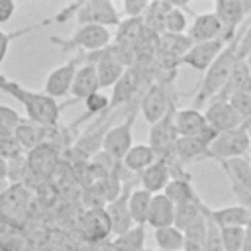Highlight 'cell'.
Returning <instances> with one entry per match:
<instances>
[{"label":"cell","instance_id":"6da1fadb","mask_svg":"<svg viewBox=\"0 0 251 251\" xmlns=\"http://www.w3.org/2000/svg\"><path fill=\"white\" fill-rule=\"evenodd\" d=\"M0 90H4L6 94L14 96L16 100H20V104L25 110V118L41 124V126H49L55 127L59 126V118H61V104L57 100H53L51 96H47L43 90L35 92V90H27L22 84L14 82L12 78L0 75Z\"/></svg>","mask_w":251,"mask_h":251},{"label":"cell","instance_id":"7a4b0ae2","mask_svg":"<svg viewBox=\"0 0 251 251\" xmlns=\"http://www.w3.org/2000/svg\"><path fill=\"white\" fill-rule=\"evenodd\" d=\"M237 41H239V33H237V37H235L231 43H227V45L224 47V51L218 55V59L206 69V73H204V76H202V82H200V86H198L196 98H194V108H196V110H198L204 102L214 100V98L218 96V92L226 86V82H227V78H229V75H231L235 63L239 61V59H237Z\"/></svg>","mask_w":251,"mask_h":251},{"label":"cell","instance_id":"3957f363","mask_svg":"<svg viewBox=\"0 0 251 251\" xmlns=\"http://www.w3.org/2000/svg\"><path fill=\"white\" fill-rule=\"evenodd\" d=\"M31 190L25 184H10L0 194V224L22 229L31 216Z\"/></svg>","mask_w":251,"mask_h":251},{"label":"cell","instance_id":"277c9868","mask_svg":"<svg viewBox=\"0 0 251 251\" xmlns=\"http://www.w3.org/2000/svg\"><path fill=\"white\" fill-rule=\"evenodd\" d=\"M173 106H175V98L171 96V80L151 82L139 100V112L151 126L163 120Z\"/></svg>","mask_w":251,"mask_h":251},{"label":"cell","instance_id":"5b68a950","mask_svg":"<svg viewBox=\"0 0 251 251\" xmlns=\"http://www.w3.org/2000/svg\"><path fill=\"white\" fill-rule=\"evenodd\" d=\"M137 114H139V108L129 110L127 116L124 118V122L108 127L106 133H104L102 151L108 153L118 163H122V159L126 157V153L133 145V122H135V116Z\"/></svg>","mask_w":251,"mask_h":251},{"label":"cell","instance_id":"8992f818","mask_svg":"<svg viewBox=\"0 0 251 251\" xmlns=\"http://www.w3.org/2000/svg\"><path fill=\"white\" fill-rule=\"evenodd\" d=\"M249 149H251V139L241 126L237 129L218 133L208 147V159H216L220 163V161H227L235 157H245Z\"/></svg>","mask_w":251,"mask_h":251},{"label":"cell","instance_id":"52a82bcc","mask_svg":"<svg viewBox=\"0 0 251 251\" xmlns=\"http://www.w3.org/2000/svg\"><path fill=\"white\" fill-rule=\"evenodd\" d=\"M51 41L61 45L63 49H84L86 53H92L110 45L112 31L102 25H76V29L69 39L51 37Z\"/></svg>","mask_w":251,"mask_h":251},{"label":"cell","instance_id":"ba28073f","mask_svg":"<svg viewBox=\"0 0 251 251\" xmlns=\"http://www.w3.org/2000/svg\"><path fill=\"white\" fill-rule=\"evenodd\" d=\"M175 112L176 106H173L167 116L163 120H159L157 124L151 126L149 129V147L153 149V153L157 155V159H165V161H176L175 159V143L178 139V133L175 129Z\"/></svg>","mask_w":251,"mask_h":251},{"label":"cell","instance_id":"9c48e42d","mask_svg":"<svg viewBox=\"0 0 251 251\" xmlns=\"http://www.w3.org/2000/svg\"><path fill=\"white\" fill-rule=\"evenodd\" d=\"M212 12L222 24L224 43H231L239 33L241 22L251 12V0H218Z\"/></svg>","mask_w":251,"mask_h":251},{"label":"cell","instance_id":"30bf717a","mask_svg":"<svg viewBox=\"0 0 251 251\" xmlns=\"http://www.w3.org/2000/svg\"><path fill=\"white\" fill-rule=\"evenodd\" d=\"M75 20L78 25H102L110 29V25L120 24V14L110 0H86L78 2Z\"/></svg>","mask_w":251,"mask_h":251},{"label":"cell","instance_id":"8fae6325","mask_svg":"<svg viewBox=\"0 0 251 251\" xmlns=\"http://www.w3.org/2000/svg\"><path fill=\"white\" fill-rule=\"evenodd\" d=\"M175 129L178 137H200L208 145L218 135L206 122L204 114L196 108H180L175 112Z\"/></svg>","mask_w":251,"mask_h":251},{"label":"cell","instance_id":"7c38bea8","mask_svg":"<svg viewBox=\"0 0 251 251\" xmlns=\"http://www.w3.org/2000/svg\"><path fill=\"white\" fill-rule=\"evenodd\" d=\"M59 155H61V147H57L53 143H45V145H39L33 151H29L25 155L29 176H33L39 182H47L55 175V171L61 163Z\"/></svg>","mask_w":251,"mask_h":251},{"label":"cell","instance_id":"4fadbf2b","mask_svg":"<svg viewBox=\"0 0 251 251\" xmlns=\"http://www.w3.org/2000/svg\"><path fill=\"white\" fill-rule=\"evenodd\" d=\"M141 78H143V67L131 65L126 69L122 78L112 86V96H110V110H116L131 100H141ZM108 110V112H110Z\"/></svg>","mask_w":251,"mask_h":251},{"label":"cell","instance_id":"5bb4252c","mask_svg":"<svg viewBox=\"0 0 251 251\" xmlns=\"http://www.w3.org/2000/svg\"><path fill=\"white\" fill-rule=\"evenodd\" d=\"M76 69H78V57L53 69L45 82H43V92L47 96H51L53 100H59L67 94H71V86H73V80H75V75H76Z\"/></svg>","mask_w":251,"mask_h":251},{"label":"cell","instance_id":"9a60e30c","mask_svg":"<svg viewBox=\"0 0 251 251\" xmlns=\"http://www.w3.org/2000/svg\"><path fill=\"white\" fill-rule=\"evenodd\" d=\"M227 43L224 39H214V41H204V43H194L188 53L180 59V65H186L198 73H206V69L218 59V55L224 51Z\"/></svg>","mask_w":251,"mask_h":251},{"label":"cell","instance_id":"2e32d148","mask_svg":"<svg viewBox=\"0 0 251 251\" xmlns=\"http://www.w3.org/2000/svg\"><path fill=\"white\" fill-rule=\"evenodd\" d=\"M204 118L208 122V126L216 131H229V129H237L243 126V120L239 118V114L229 106L227 100H212L210 106L204 112Z\"/></svg>","mask_w":251,"mask_h":251},{"label":"cell","instance_id":"e0dca14e","mask_svg":"<svg viewBox=\"0 0 251 251\" xmlns=\"http://www.w3.org/2000/svg\"><path fill=\"white\" fill-rule=\"evenodd\" d=\"M124 188L126 190H122L116 200H112V202H108L104 206L106 216H108V222H110V231L114 235H122V233H126L127 229H131L135 226L133 220H131V216H129V208H127V196L131 192L129 190L131 184H127Z\"/></svg>","mask_w":251,"mask_h":251},{"label":"cell","instance_id":"ac0fdd59","mask_svg":"<svg viewBox=\"0 0 251 251\" xmlns=\"http://www.w3.org/2000/svg\"><path fill=\"white\" fill-rule=\"evenodd\" d=\"M202 212L218 226V227H249L251 226V210L235 204V206H226L218 210H210L202 202Z\"/></svg>","mask_w":251,"mask_h":251},{"label":"cell","instance_id":"d6986e66","mask_svg":"<svg viewBox=\"0 0 251 251\" xmlns=\"http://www.w3.org/2000/svg\"><path fill=\"white\" fill-rule=\"evenodd\" d=\"M222 24L216 18L214 12H202L198 16H194L192 25L188 27V37L192 39V43H204V41H214V39H222Z\"/></svg>","mask_w":251,"mask_h":251},{"label":"cell","instance_id":"ffe728a7","mask_svg":"<svg viewBox=\"0 0 251 251\" xmlns=\"http://www.w3.org/2000/svg\"><path fill=\"white\" fill-rule=\"evenodd\" d=\"M173 173H171V163L165 159H157L151 167H147L143 173H139V184L143 190L151 194H161L165 186L171 182Z\"/></svg>","mask_w":251,"mask_h":251},{"label":"cell","instance_id":"44dd1931","mask_svg":"<svg viewBox=\"0 0 251 251\" xmlns=\"http://www.w3.org/2000/svg\"><path fill=\"white\" fill-rule=\"evenodd\" d=\"M98 90H100V82H98L96 67L94 65H78L73 86H71L73 100H82L84 102L88 96H92Z\"/></svg>","mask_w":251,"mask_h":251},{"label":"cell","instance_id":"7402d4cb","mask_svg":"<svg viewBox=\"0 0 251 251\" xmlns=\"http://www.w3.org/2000/svg\"><path fill=\"white\" fill-rule=\"evenodd\" d=\"M80 227H82V233L88 239H92V241H102V239H106L112 233L104 206H98V208L88 210L80 218Z\"/></svg>","mask_w":251,"mask_h":251},{"label":"cell","instance_id":"603a6c76","mask_svg":"<svg viewBox=\"0 0 251 251\" xmlns=\"http://www.w3.org/2000/svg\"><path fill=\"white\" fill-rule=\"evenodd\" d=\"M143 20L141 18H126L120 20L118 24V31L114 33V45L126 51H133L135 45L141 39L143 33Z\"/></svg>","mask_w":251,"mask_h":251},{"label":"cell","instance_id":"cb8c5ba5","mask_svg":"<svg viewBox=\"0 0 251 251\" xmlns=\"http://www.w3.org/2000/svg\"><path fill=\"white\" fill-rule=\"evenodd\" d=\"M173 222H175V204L163 192L153 194L149 216H147V226H151L153 229H161V227L173 226Z\"/></svg>","mask_w":251,"mask_h":251},{"label":"cell","instance_id":"d4e9b609","mask_svg":"<svg viewBox=\"0 0 251 251\" xmlns=\"http://www.w3.org/2000/svg\"><path fill=\"white\" fill-rule=\"evenodd\" d=\"M157 161V155L153 153V149L147 143H133L129 147V151L126 153V157L122 159V167L129 173H143L147 167H151Z\"/></svg>","mask_w":251,"mask_h":251},{"label":"cell","instance_id":"484cf974","mask_svg":"<svg viewBox=\"0 0 251 251\" xmlns=\"http://www.w3.org/2000/svg\"><path fill=\"white\" fill-rule=\"evenodd\" d=\"M220 167L226 171L231 184L251 192V163H249V157H235V159L220 161Z\"/></svg>","mask_w":251,"mask_h":251},{"label":"cell","instance_id":"4316f807","mask_svg":"<svg viewBox=\"0 0 251 251\" xmlns=\"http://www.w3.org/2000/svg\"><path fill=\"white\" fill-rule=\"evenodd\" d=\"M208 143L202 141L200 137H178L175 143V159L184 165L196 159L208 157Z\"/></svg>","mask_w":251,"mask_h":251},{"label":"cell","instance_id":"83f0119b","mask_svg":"<svg viewBox=\"0 0 251 251\" xmlns=\"http://www.w3.org/2000/svg\"><path fill=\"white\" fill-rule=\"evenodd\" d=\"M194 43L186 33H161L159 35V51L157 53L180 61L188 53V49Z\"/></svg>","mask_w":251,"mask_h":251},{"label":"cell","instance_id":"f1b7e54d","mask_svg":"<svg viewBox=\"0 0 251 251\" xmlns=\"http://www.w3.org/2000/svg\"><path fill=\"white\" fill-rule=\"evenodd\" d=\"M151 200L153 194L139 188H133L127 196V208H129V216L133 220L135 226H145L147 224V216H149V208H151Z\"/></svg>","mask_w":251,"mask_h":251},{"label":"cell","instance_id":"f546056e","mask_svg":"<svg viewBox=\"0 0 251 251\" xmlns=\"http://www.w3.org/2000/svg\"><path fill=\"white\" fill-rule=\"evenodd\" d=\"M145 226H133L122 235H116L110 241L112 251H145Z\"/></svg>","mask_w":251,"mask_h":251},{"label":"cell","instance_id":"4dcf8cb0","mask_svg":"<svg viewBox=\"0 0 251 251\" xmlns=\"http://www.w3.org/2000/svg\"><path fill=\"white\" fill-rule=\"evenodd\" d=\"M163 194L175 204H188V202H196L198 194L190 184V178H171V182L165 186Z\"/></svg>","mask_w":251,"mask_h":251},{"label":"cell","instance_id":"1f68e13d","mask_svg":"<svg viewBox=\"0 0 251 251\" xmlns=\"http://www.w3.org/2000/svg\"><path fill=\"white\" fill-rule=\"evenodd\" d=\"M249 76H251V73H249V69H247L245 61H243V59H239V61L235 63V67H233V71H231V75H229V78H227L226 86L218 92V96H216L214 100H227L233 92H237V90H241V88H243V84L247 82V78H249Z\"/></svg>","mask_w":251,"mask_h":251},{"label":"cell","instance_id":"d6a6232c","mask_svg":"<svg viewBox=\"0 0 251 251\" xmlns=\"http://www.w3.org/2000/svg\"><path fill=\"white\" fill-rule=\"evenodd\" d=\"M155 243L159 251H182L184 247V233L175 226L155 229Z\"/></svg>","mask_w":251,"mask_h":251},{"label":"cell","instance_id":"836d02e7","mask_svg":"<svg viewBox=\"0 0 251 251\" xmlns=\"http://www.w3.org/2000/svg\"><path fill=\"white\" fill-rule=\"evenodd\" d=\"M202 200L198 198L196 202H188V204H178L175 206V222L173 226L180 231H184L200 214H202V208H200Z\"/></svg>","mask_w":251,"mask_h":251},{"label":"cell","instance_id":"e575fe53","mask_svg":"<svg viewBox=\"0 0 251 251\" xmlns=\"http://www.w3.org/2000/svg\"><path fill=\"white\" fill-rule=\"evenodd\" d=\"M229 106L239 114V118L245 122L251 118V76L247 78V82L243 84L241 90L233 92L229 98H227Z\"/></svg>","mask_w":251,"mask_h":251},{"label":"cell","instance_id":"d590c367","mask_svg":"<svg viewBox=\"0 0 251 251\" xmlns=\"http://www.w3.org/2000/svg\"><path fill=\"white\" fill-rule=\"evenodd\" d=\"M245 229L247 227H220L224 251H243Z\"/></svg>","mask_w":251,"mask_h":251},{"label":"cell","instance_id":"8d00e7d4","mask_svg":"<svg viewBox=\"0 0 251 251\" xmlns=\"http://www.w3.org/2000/svg\"><path fill=\"white\" fill-rule=\"evenodd\" d=\"M20 122H22V116H20V112L16 108L0 104V137L14 135L18 126H20Z\"/></svg>","mask_w":251,"mask_h":251},{"label":"cell","instance_id":"74e56055","mask_svg":"<svg viewBox=\"0 0 251 251\" xmlns=\"http://www.w3.org/2000/svg\"><path fill=\"white\" fill-rule=\"evenodd\" d=\"M27 178H29V169H27L25 155L8 163V184H25L27 186Z\"/></svg>","mask_w":251,"mask_h":251},{"label":"cell","instance_id":"f35d334b","mask_svg":"<svg viewBox=\"0 0 251 251\" xmlns=\"http://www.w3.org/2000/svg\"><path fill=\"white\" fill-rule=\"evenodd\" d=\"M188 22H186V16L184 12L180 10V6H173L167 16H165V31L163 33H184Z\"/></svg>","mask_w":251,"mask_h":251},{"label":"cell","instance_id":"ab89813d","mask_svg":"<svg viewBox=\"0 0 251 251\" xmlns=\"http://www.w3.org/2000/svg\"><path fill=\"white\" fill-rule=\"evenodd\" d=\"M51 22H53V20H45V22H39V24L29 25V27H24V29L12 31V33H6V31H2V29H0V65H2V61L6 59L8 47H10V43H12L14 39H18V37H22V35H25V33H29V31H33V29L41 27V25H47V24H51Z\"/></svg>","mask_w":251,"mask_h":251},{"label":"cell","instance_id":"60d3db41","mask_svg":"<svg viewBox=\"0 0 251 251\" xmlns=\"http://www.w3.org/2000/svg\"><path fill=\"white\" fill-rule=\"evenodd\" d=\"M84 108H86V116L108 114V110H110V96L104 94L102 90H98V92H94L92 96H88L84 100Z\"/></svg>","mask_w":251,"mask_h":251},{"label":"cell","instance_id":"b9f144b4","mask_svg":"<svg viewBox=\"0 0 251 251\" xmlns=\"http://www.w3.org/2000/svg\"><path fill=\"white\" fill-rule=\"evenodd\" d=\"M25 151L24 147L20 145V141L16 139V135H6V137H0V157L4 161H14V159H20L24 157Z\"/></svg>","mask_w":251,"mask_h":251},{"label":"cell","instance_id":"7bdbcfd3","mask_svg":"<svg viewBox=\"0 0 251 251\" xmlns=\"http://www.w3.org/2000/svg\"><path fill=\"white\" fill-rule=\"evenodd\" d=\"M147 6H149V2H145V0H124L122 2V10H124L126 18H143Z\"/></svg>","mask_w":251,"mask_h":251},{"label":"cell","instance_id":"ee69618b","mask_svg":"<svg viewBox=\"0 0 251 251\" xmlns=\"http://www.w3.org/2000/svg\"><path fill=\"white\" fill-rule=\"evenodd\" d=\"M251 53V22L239 29V41H237V59H245Z\"/></svg>","mask_w":251,"mask_h":251},{"label":"cell","instance_id":"f6af8a7d","mask_svg":"<svg viewBox=\"0 0 251 251\" xmlns=\"http://www.w3.org/2000/svg\"><path fill=\"white\" fill-rule=\"evenodd\" d=\"M16 2L12 0H0V24H6L12 20L14 12H16Z\"/></svg>","mask_w":251,"mask_h":251},{"label":"cell","instance_id":"bcb514c9","mask_svg":"<svg viewBox=\"0 0 251 251\" xmlns=\"http://www.w3.org/2000/svg\"><path fill=\"white\" fill-rule=\"evenodd\" d=\"M0 182H8V161L0 157Z\"/></svg>","mask_w":251,"mask_h":251},{"label":"cell","instance_id":"7dc6e473","mask_svg":"<svg viewBox=\"0 0 251 251\" xmlns=\"http://www.w3.org/2000/svg\"><path fill=\"white\" fill-rule=\"evenodd\" d=\"M243 129H245V131H247V135H249V139H251V118H249V120H245V122H243Z\"/></svg>","mask_w":251,"mask_h":251},{"label":"cell","instance_id":"c3c4849f","mask_svg":"<svg viewBox=\"0 0 251 251\" xmlns=\"http://www.w3.org/2000/svg\"><path fill=\"white\" fill-rule=\"evenodd\" d=\"M243 61H245V65H247V69H249V73H251V53H249V55H247Z\"/></svg>","mask_w":251,"mask_h":251},{"label":"cell","instance_id":"681fc988","mask_svg":"<svg viewBox=\"0 0 251 251\" xmlns=\"http://www.w3.org/2000/svg\"><path fill=\"white\" fill-rule=\"evenodd\" d=\"M100 251H112V249H110V245H108V247H106V249H100Z\"/></svg>","mask_w":251,"mask_h":251},{"label":"cell","instance_id":"f907efd6","mask_svg":"<svg viewBox=\"0 0 251 251\" xmlns=\"http://www.w3.org/2000/svg\"><path fill=\"white\" fill-rule=\"evenodd\" d=\"M249 163H251V157H249Z\"/></svg>","mask_w":251,"mask_h":251}]
</instances>
